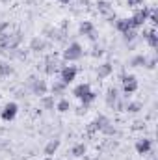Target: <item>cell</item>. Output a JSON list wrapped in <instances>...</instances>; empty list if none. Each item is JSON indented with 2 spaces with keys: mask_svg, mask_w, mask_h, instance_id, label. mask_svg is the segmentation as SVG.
I'll use <instances>...</instances> for the list:
<instances>
[{
  "mask_svg": "<svg viewBox=\"0 0 158 160\" xmlns=\"http://www.w3.org/2000/svg\"><path fill=\"white\" fill-rule=\"evenodd\" d=\"M82 45H80L78 41H73L65 50H63V58L67 60V62H75V60H78V58H82Z\"/></svg>",
  "mask_w": 158,
  "mask_h": 160,
  "instance_id": "6da1fadb",
  "label": "cell"
},
{
  "mask_svg": "<svg viewBox=\"0 0 158 160\" xmlns=\"http://www.w3.org/2000/svg\"><path fill=\"white\" fill-rule=\"evenodd\" d=\"M77 73H78V69L75 65H65L62 69V82L63 84H71L73 80L77 78Z\"/></svg>",
  "mask_w": 158,
  "mask_h": 160,
  "instance_id": "7a4b0ae2",
  "label": "cell"
},
{
  "mask_svg": "<svg viewBox=\"0 0 158 160\" xmlns=\"http://www.w3.org/2000/svg\"><path fill=\"white\" fill-rule=\"evenodd\" d=\"M17 110H19V106H17L15 102H7V104L4 106V110H2V119H4V121L15 119V116H17Z\"/></svg>",
  "mask_w": 158,
  "mask_h": 160,
  "instance_id": "3957f363",
  "label": "cell"
},
{
  "mask_svg": "<svg viewBox=\"0 0 158 160\" xmlns=\"http://www.w3.org/2000/svg\"><path fill=\"white\" fill-rule=\"evenodd\" d=\"M32 91H34V95H47V91H48V86H47V82L45 80H36L32 78Z\"/></svg>",
  "mask_w": 158,
  "mask_h": 160,
  "instance_id": "277c9868",
  "label": "cell"
},
{
  "mask_svg": "<svg viewBox=\"0 0 158 160\" xmlns=\"http://www.w3.org/2000/svg\"><path fill=\"white\" fill-rule=\"evenodd\" d=\"M147 15H149V11H147V9H140V11H136V15L130 19V22H132V28H138V26H141V24L147 21Z\"/></svg>",
  "mask_w": 158,
  "mask_h": 160,
  "instance_id": "5b68a950",
  "label": "cell"
},
{
  "mask_svg": "<svg viewBox=\"0 0 158 160\" xmlns=\"http://www.w3.org/2000/svg\"><path fill=\"white\" fill-rule=\"evenodd\" d=\"M78 30H80V34H82V36H87L89 39H95V32H93L95 28H93V24H91L89 21H84V22L80 24Z\"/></svg>",
  "mask_w": 158,
  "mask_h": 160,
  "instance_id": "8992f818",
  "label": "cell"
},
{
  "mask_svg": "<svg viewBox=\"0 0 158 160\" xmlns=\"http://www.w3.org/2000/svg\"><path fill=\"white\" fill-rule=\"evenodd\" d=\"M123 89H125V93H134L136 89H138V82L134 77H126V78L123 80Z\"/></svg>",
  "mask_w": 158,
  "mask_h": 160,
  "instance_id": "52a82bcc",
  "label": "cell"
},
{
  "mask_svg": "<svg viewBox=\"0 0 158 160\" xmlns=\"http://www.w3.org/2000/svg\"><path fill=\"white\" fill-rule=\"evenodd\" d=\"M41 104H43L45 110H54V108H56V99H54V95H43V97H41Z\"/></svg>",
  "mask_w": 158,
  "mask_h": 160,
  "instance_id": "ba28073f",
  "label": "cell"
},
{
  "mask_svg": "<svg viewBox=\"0 0 158 160\" xmlns=\"http://www.w3.org/2000/svg\"><path fill=\"white\" fill-rule=\"evenodd\" d=\"M116 28H117L119 32H123V34L128 32V30H134L130 19H119V21H116Z\"/></svg>",
  "mask_w": 158,
  "mask_h": 160,
  "instance_id": "9c48e42d",
  "label": "cell"
},
{
  "mask_svg": "<svg viewBox=\"0 0 158 160\" xmlns=\"http://www.w3.org/2000/svg\"><path fill=\"white\" fill-rule=\"evenodd\" d=\"M149 149H151V140H138L136 142V151L140 155H145Z\"/></svg>",
  "mask_w": 158,
  "mask_h": 160,
  "instance_id": "30bf717a",
  "label": "cell"
},
{
  "mask_svg": "<svg viewBox=\"0 0 158 160\" xmlns=\"http://www.w3.org/2000/svg\"><path fill=\"white\" fill-rule=\"evenodd\" d=\"M58 147H60V140H50V142L45 145V155H47V157H52V155L58 151Z\"/></svg>",
  "mask_w": 158,
  "mask_h": 160,
  "instance_id": "8fae6325",
  "label": "cell"
},
{
  "mask_svg": "<svg viewBox=\"0 0 158 160\" xmlns=\"http://www.w3.org/2000/svg\"><path fill=\"white\" fill-rule=\"evenodd\" d=\"M65 88H67V84H63L62 80H54V84L50 86V91H52V95H62L65 91Z\"/></svg>",
  "mask_w": 158,
  "mask_h": 160,
  "instance_id": "7c38bea8",
  "label": "cell"
},
{
  "mask_svg": "<svg viewBox=\"0 0 158 160\" xmlns=\"http://www.w3.org/2000/svg\"><path fill=\"white\" fill-rule=\"evenodd\" d=\"M97 75H99V78H106V77H110V75H112V65H110V63H102V65H99Z\"/></svg>",
  "mask_w": 158,
  "mask_h": 160,
  "instance_id": "4fadbf2b",
  "label": "cell"
},
{
  "mask_svg": "<svg viewBox=\"0 0 158 160\" xmlns=\"http://www.w3.org/2000/svg\"><path fill=\"white\" fill-rule=\"evenodd\" d=\"M45 47H47V43L41 39V38H32V39H30V48H32V50H36V52L43 50Z\"/></svg>",
  "mask_w": 158,
  "mask_h": 160,
  "instance_id": "5bb4252c",
  "label": "cell"
},
{
  "mask_svg": "<svg viewBox=\"0 0 158 160\" xmlns=\"http://www.w3.org/2000/svg\"><path fill=\"white\" fill-rule=\"evenodd\" d=\"M87 91H91V89H89V84H80V86H77V88L73 89V95L80 99V97H82V95H86Z\"/></svg>",
  "mask_w": 158,
  "mask_h": 160,
  "instance_id": "9a60e30c",
  "label": "cell"
},
{
  "mask_svg": "<svg viewBox=\"0 0 158 160\" xmlns=\"http://www.w3.org/2000/svg\"><path fill=\"white\" fill-rule=\"evenodd\" d=\"M71 155H73V157H84V155H86V145H84V143H77V145L71 149Z\"/></svg>",
  "mask_w": 158,
  "mask_h": 160,
  "instance_id": "2e32d148",
  "label": "cell"
},
{
  "mask_svg": "<svg viewBox=\"0 0 158 160\" xmlns=\"http://www.w3.org/2000/svg\"><path fill=\"white\" fill-rule=\"evenodd\" d=\"M69 108H71V104H69L67 99H60V101L56 102V110H58V112H67Z\"/></svg>",
  "mask_w": 158,
  "mask_h": 160,
  "instance_id": "e0dca14e",
  "label": "cell"
},
{
  "mask_svg": "<svg viewBox=\"0 0 158 160\" xmlns=\"http://www.w3.org/2000/svg\"><path fill=\"white\" fill-rule=\"evenodd\" d=\"M95 97H97V93H93V91H87L86 95H82V97H80V101H82V104H84V106H87L91 101H95Z\"/></svg>",
  "mask_w": 158,
  "mask_h": 160,
  "instance_id": "ac0fdd59",
  "label": "cell"
},
{
  "mask_svg": "<svg viewBox=\"0 0 158 160\" xmlns=\"http://www.w3.org/2000/svg\"><path fill=\"white\" fill-rule=\"evenodd\" d=\"M9 75H11V65L0 62V77H9Z\"/></svg>",
  "mask_w": 158,
  "mask_h": 160,
  "instance_id": "d6986e66",
  "label": "cell"
},
{
  "mask_svg": "<svg viewBox=\"0 0 158 160\" xmlns=\"http://www.w3.org/2000/svg\"><path fill=\"white\" fill-rule=\"evenodd\" d=\"M116 101H117V91H116V89H110V91H108V97H106V102H108L110 106H114Z\"/></svg>",
  "mask_w": 158,
  "mask_h": 160,
  "instance_id": "ffe728a7",
  "label": "cell"
},
{
  "mask_svg": "<svg viewBox=\"0 0 158 160\" xmlns=\"http://www.w3.org/2000/svg\"><path fill=\"white\" fill-rule=\"evenodd\" d=\"M97 6H99V9H101V13H104V15H108V13L112 11V8H110V4H108V2H104V0H101V2L97 4Z\"/></svg>",
  "mask_w": 158,
  "mask_h": 160,
  "instance_id": "44dd1931",
  "label": "cell"
},
{
  "mask_svg": "<svg viewBox=\"0 0 158 160\" xmlns=\"http://www.w3.org/2000/svg\"><path fill=\"white\" fill-rule=\"evenodd\" d=\"M145 56H136V58H132L130 60V65H134V67H140V65H145Z\"/></svg>",
  "mask_w": 158,
  "mask_h": 160,
  "instance_id": "7402d4cb",
  "label": "cell"
},
{
  "mask_svg": "<svg viewBox=\"0 0 158 160\" xmlns=\"http://www.w3.org/2000/svg\"><path fill=\"white\" fill-rule=\"evenodd\" d=\"M145 38H147V41H149V45H151L153 48L156 47V32H155V30H151V32H149V34H147Z\"/></svg>",
  "mask_w": 158,
  "mask_h": 160,
  "instance_id": "603a6c76",
  "label": "cell"
},
{
  "mask_svg": "<svg viewBox=\"0 0 158 160\" xmlns=\"http://www.w3.org/2000/svg\"><path fill=\"white\" fill-rule=\"evenodd\" d=\"M140 108H141V106H140L138 102H128V104H126V110H128V112H138Z\"/></svg>",
  "mask_w": 158,
  "mask_h": 160,
  "instance_id": "cb8c5ba5",
  "label": "cell"
},
{
  "mask_svg": "<svg viewBox=\"0 0 158 160\" xmlns=\"http://www.w3.org/2000/svg\"><path fill=\"white\" fill-rule=\"evenodd\" d=\"M128 2V6H132V8H136V6H141L143 4V0H126Z\"/></svg>",
  "mask_w": 158,
  "mask_h": 160,
  "instance_id": "d4e9b609",
  "label": "cell"
},
{
  "mask_svg": "<svg viewBox=\"0 0 158 160\" xmlns=\"http://www.w3.org/2000/svg\"><path fill=\"white\" fill-rule=\"evenodd\" d=\"M91 54H93V56H101V54H102V48H99V47H97V48H95Z\"/></svg>",
  "mask_w": 158,
  "mask_h": 160,
  "instance_id": "484cf974",
  "label": "cell"
},
{
  "mask_svg": "<svg viewBox=\"0 0 158 160\" xmlns=\"http://www.w3.org/2000/svg\"><path fill=\"white\" fill-rule=\"evenodd\" d=\"M145 63H149L147 67H149V69H153V67H155V63H156V60H149V62H145Z\"/></svg>",
  "mask_w": 158,
  "mask_h": 160,
  "instance_id": "4316f807",
  "label": "cell"
},
{
  "mask_svg": "<svg viewBox=\"0 0 158 160\" xmlns=\"http://www.w3.org/2000/svg\"><path fill=\"white\" fill-rule=\"evenodd\" d=\"M58 2H62V4H69L71 0H58Z\"/></svg>",
  "mask_w": 158,
  "mask_h": 160,
  "instance_id": "83f0119b",
  "label": "cell"
},
{
  "mask_svg": "<svg viewBox=\"0 0 158 160\" xmlns=\"http://www.w3.org/2000/svg\"><path fill=\"white\" fill-rule=\"evenodd\" d=\"M43 160H52V157H45Z\"/></svg>",
  "mask_w": 158,
  "mask_h": 160,
  "instance_id": "f1b7e54d",
  "label": "cell"
},
{
  "mask_svg": "<svg viewBox=\"0 0 158 160\" xmlns=\"http://www.w3.org/2000/svg\"><path fill=\"white\" fill-rule=\"evenodd\" d=\"M0 2H4V4H6V2H9V0H0Z\"/></svg>",
  "mask_w": 158,
  "mask_h": 160,
  "instance_id": "f546056e",
  "label": "cell"
}]
</instances>
